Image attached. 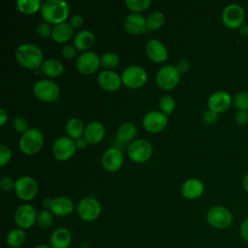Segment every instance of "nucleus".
Listing matches in <instances>:
<instances>
[{
  "mask_svg": "<svg viewBox=\"0 0 248 248\" xmlns=\"http://www.w3.org/2000/svg\"><path fill=\"white\" fill-rule=\"evenodd\" d=\"M242 186L244 188V190L248 193V174H246L242 180Z\"/></svg>",
  "mask_w": 248,
  "mask_h": 248,
  "instance_id": "nucleus-52",
  "label": "nucleus"
},
{
  "mask_svg": "<svg viewBox=\"0 0 248 248\" xmlns=\"http://www.w3.org/2000/svg\"><path fill=\"white\" fill-rule=\"evenodd\" d=\"M33 93L40 101L50 103L57 99L59 95V87L53 80L41 79L35 82Z\"/></svg>",
  "mask_w": 248,
  "mask_h": 248,
  "instance_id": "nucleus-7",
  "label": "nucleus"
},
{
  "mask_svg": "<svg viewBox=\"0 0 248 248\" xmlns=\"http://www.w3.org/2000/svg\"><path fill=\"white\" fill-rule=\"evenodd\" d=\"M84 125L78 118H70L66 124V132L68 136L73 140H78L84 133Z\"/></svg>",
  "mask_w": 248,
  "mask_h": 248,
  "instance_id": "nucleus-29",
  "label": "nucleus"
},
{
  "mask_svg": "<svg viewBox=\"0 0 248 248\" xmlns=\"http://www.w3.org/2000/svg\"><path fill=\"white\" fill-rule=\"evenodd\" d=\"M145 52L147 56L156 63L164 62L168 58V51L166 46L157 39H152L146 43Z\"/></svg>",
  "mask_w": 248,
  "mask_h": 248,
  "instance_id": "nucleus-19",
  "label": "nucleus"
},
{
  "mask_svg": "<svg viewBox=\"0 0 248 248\" xmlns=\"http://www.w3.org/2000/svg\"><path fill=\"white\" fill-rule=\"evenodd\" d=\"M168 124V116L162 111L151 110L142 118V125L147 132L159 133L166 128Z\"/></svg>",
  "mask_w": 248,
  "mask_h": 248,
  "instance_id": "nucleus-14",
  "label": "nucleus"
},
{
  "mask_svg": "<svg viewBox=\"0 0 248 248\" xmlns=\"http://www.w3.org/2000/svg\"><path fill=\"white\" fill-rule=\"evenodd\" d=\"M203 189V183L200 179L189 178L182 184L181 193L184 198L188 200H195L202 195Z\"/></svg>",
  "mask_w": 248,
  "mask_h": 248,
  "instance_id": "nucleus-24",
  "label": "nucleus"
},
{
  "mask_svg": "<svg viewBox=\"0 0 248 248\" xmlns=\"http://www.w3.org/2000/svg\"><path fill=\"white\" fill-rule=\"evenodd\" d=\"M125 4L130 10L138 13V12H142L146 10L150 6L151 1L150 0H126Z\"/></svg>",
  "mask_w": 248,
  "mask_h": 248,
  "instance_id": "nucleus-36",
  "label": "nucleus"
},
{
  "mask_svg": "<svg viewBox=\"0 0 248 248\" xmlns=\"http://www.w3.org/2000/svg\"><path fill=\"white\" fill-rule=\"evenodd\" d=\"M121 80L124 85L129 88H140L145 84L147 80V73L142 67L132 65L123 71Z\"/></svg>",
  "mask_w": 248,
  "mask_h": 248,
  "instance_id": "nucleus-5",
  "label": "nucleus"
},
{
  "mask_svg": "<svg viewBox=\"0 0 248 248\" xmlns=\"http://www.w3.org/2000/svg\"><path fill=\"white\" fill-rule=\"evenodd\" d=\"M50 203H51V199L46 198V199L43 200V206H44L46 209V208H49Z\"/></svg>",
  "mask_w": 248,
  "mask_h": 248,
  "instance_id": "nucleus-51",
  "label": "nucleus"
},
{
  "mask_svg": "<svg viewBox=\"0 0 248 248\" xmlns=\"http://www.w3.org/2000/svg\"><path fill=\"white\" fill-rule=\"evenodd\" d=\"M41 71L48 78H57L63 73L64 67L59 60L51 58L42 63Z\"/></svg>",
  "mask_w": 248,
  "mask_h": 248,
  "instance_id": "nucleus-27",
  "label": "nucleus"
},
{
  "mask_svg": "<svg viewBox=\"0 0 248 248\" xmlns=\"http://www.w3.org/2000/svg\"><path fill=\"white\" fill-rule=\"evenodd\" d=\"M180 78V73L173 65L163 66L156 75L157 85L164 90H170L174 88Z\"/></svg>",
  "mask_w": 248,
  "mask_h": 248,
  "instance_id": "nucleus-6",
  "label": "nucleus"
},
{
  "mask_svg": "<svg viewBox=\"0 0 248 248\" xmlns=\"http://www.w3.org/2000/svg\"><path fill=\"white\" fill-rule=\"evenodd\" d=\"M233 105L238 110H248V93L239 92L234 96Z\"/></svg>",
  "mask_w": 248,
  "mask_h": 248,
  "instance_id": "nucleus-37",
  "label": "nucleus"
},
{
  "mask_svg": "<svg viewBox=\"0 0 248 248\" xmlns=\"http://www.w3.org/2000/svg\"><path fill=\"white\" fill-rule=\"evenodd\" d=\"M152 154V146L146 140L140 139L132 141L128 147L129 158L136 163L147 161Z\"/></svg>",
  "mask_w": 248,
  "mask_h": 248,
  "instance_id": "nucleus-11",
  "label": "nucleus"
},
{
  "mask_svg": "<svg viewBox=\"0 0 248 248\" xmlns=\"http://www.w3.org/2000/svg\"><path fill=\"white\" fill-rule=\"evenodd\" d=\"M77 149L76 141L70 137H60L52 144V154L59 161L70 159Z\"/></svg>",
  "mask_w": 248,
  "mask_h": 248,
  "instance_id": "nucleus-12",
  "label": "nucleus"
},
{
  "mask_svg": "<svg viewBox=\"0 0 248 248\" xmlns=\"http://www.w3.org/2000/svg\"><path fill=\"white\" fill-rule=\"evenodd\" d=\"M70 12L69 4L63 0H47L42 4L41 15L47 23L64 22Z\"/></svg>",
  "mask_w": 248,
  "mask_h": 248,
  "instance_id": "nucleus-2",
  "label": "nucleus"
},
{
  "mask_svg": "<svg viewBox=\"0 0 248 248\" xmlns=\"http://www.w3.org/2000/svg\"><path fill=\"white\" fill-rule=\"evenodd\" d=\"M73 35V27L70 22H61L53 26L51 38L57 43H65L71 39Z\"/></svg>",
  "mask_w": 248,
  "mask_h": 248,
  "instance_id": "nucleus-25",
  "label": "nucleus"
},
{
  "mask_svg": "<svg viewBox=\"0 0 248 248\" xmlns=\"http://www.w3.org/2000/svg\"><path fill=\"white\" fill-rule=\"evenodd\" d=\"M232 98L226 91H216L210 95L207 101L208 108L216 113L224 112L231 107Z\"/></svg>",
  "mask_w": 248,
  "mask_h": 248,
  "instance_id": "nucleus-17",
  "label": "nucleus"
},
{
  "mask_svg": "<svg viewBox=\"0 0 248 248\" xmlns=\"http://www.w3.org/2000/svg\"><path fill=\"white\" fill-rule=\"evenodd\" d=\"M61 53H62V56L65 57V58H73L76 56L77 54V48L71 45H67L65 46H63L62 50H61Z\"/></svg>",
  "mask_w": 248,
  "mask_h": 248,
  "instance_id": "nucleus-42",
  "label": "nucleus"
},
{
  "mask_svg": "<svg viewBox=\"0 0 248 248\" xmlns=\"http://www.w3.org/2000/svg\"><path fill=\"white\" fill-rule=\"evenodd\" d=\"M235 121L239 125H245L248 123V111L238 110L235 114Z\"/></svg>",
  "mask_w": 248,
  "mask_h": 248,
  "instance_id": "nucleus-43",
  "label": "nucleus"
},
{
  "mask_svg": "<svg viewBox=\"0 0 248 248\" xmlns=\"http://www.w3.org/2000/svg\"><path fill=\"white\" fill-rule=\"evenodd\" d=\"M98 83L99 85L107 90V91H116L120 85H121V78L118 76V74H116L113 71H109V70H105L102 71L99 75H98Z\"/></svg>",
  "mask_w": 248,
  "mask_h": 248,
  "instance_id": "nucleus-20",
  "label": "nucleus"
},
{
  "mask_svg": "<svg viewBox=\"0 0 248 248\" xmlns=\"http://www.w3.org/2000/svg\"><path fill=\"white\" fill-rule=\"evenodd\" d=\"M123 164V154L115 147L107 149L102 156V165L109 172L117 171Z\"/></svg>",
  "mask_w": 248,
  "mask_h": 248,
  "instance_id": "nucleus-16",
  "label": "nucleus"
},
{
  "mask_svg": "<svg viewBox=\"0 0 248 248\" xmlns=\"http://www.w3.org/2000/svg\"><path fill=\"white\" fill-rule=\"evenodd\" d=\"M202 119L205 123L207 124H212L217 120V113L208 109L206 111H204L203 115H202Z\"/></svg>",
  "mask_w": 248,
  "mask_h": 248,
  "instance_id": "nucleus-44",
  "label": "nucleus"
},
{
  "mask_svg": "<svg viewBox=\"0 0 248 248\" xmlns=\"http://www.w3.org/2000/svg\"><path fill=\"white\" fill-rule=\"evenodd\" d=\"M43 143L44 137L41 131L36 128H31L20 137L19 148L26 155H34L40 151Z\"/></svg>",
  "mask_w": 248,
  "mask_h": 248,
  "instance_id": "nucleus-3",
  "label": "nucleus"
},
{
  "mask_svg": "<svg viewBox=\"0 0 248 248\" xmlns=\"http://www.w3.org/2000/svg\"><path fill=\"white\" fill-rule=\"evenodd\" d=\"M16 7L22 14L32 15L41 10L42 4L40 0H18Z\"/></svg>",
  "mask_w": 248,
  "mask_h": 248,
  "instance_id": "nucleus-31",
  "label": "nucleus"
},
{
  "mask_svg": "<svg viewBox=\"0 0 248 248\" xmlns=\"http://www.w3.org/2000/svg\"><path fill=\"white\" fill-rule=\"evenodd\" d=\"M11 157H12V153L10 148L4 144H1L0 145V166L4 167L5 165H7L11 160Z\"/></svg>",
  "mask_w": 248,
  "mask_h": 248,
  "instance_id": "nucleus-40",
  "label": "nucleus"
},
{
  "mask_svg": "<svg viewBox=\"0 0 248 248\" xmlns=\"http://www.w3.org/2000/svg\"><path fill=\"white\" fill-rule=\"evenodd\" d=\"M165 23V16L162 12H152L146 18V29L154 31L161 28Z\"/></svg>",
  "mask_w": 248,
  "mask_h": 248,
  "instance_id": "nucleus-32",
  "label": "nucleus"
},
{
  "mask_svg": "<svg viewBox=\"0 0 248 248\" xmlns=\"http://www.w3.org/2000/svg\"><path fill=\"white\" fill-rule=\"evenodd\" d=\"M119 64V57L115 52H106L101 56V65L109 70V69H114L118 66Z\"/></svg>",
  "mask_w": 248,
  "mask_h": 248,
  "instance_id": "nucleus-34",
  "label": "nucleus"
},
{
  "mask_svg": "<svg viewBox=\"0 0 248 248\" xmlns=\"http://www.w3.org/2000/svg\"><path fill=\"white\" fill-rule=\"evenodd\" d=\"M52 222H53V216L51 212L48 211L47 209H43L38 213L36 224L42 230H46L50 228L52 225Z\"/></svg>",
  "mask_w": 248,
  "mask_h": 248,
  "instance_id": "nucleus-33",
  "label": "nucleus"
},
{
  "mask_svg": "<svg viewBox=\"0 0 248 248\" xmlns=\"http://www.w3.org/2000/svg\"><path fill=\"white\" fill-rule=\"evenodd\" d=\"M36 31L39 36L43 38H48L49 36H51L52 28H50L49 24L46 21H42L37 25Z\"/></svg>",
  "mask_w": 248,
  "mask_h": 248,
  "instance_id": "nucleus-39",
  "label": "nucleus"
},
{
  "mask_svg": "<svg viewBox=\"0 0 248 248\" xmlns=\"http://www.w3.org/2000/svg\"><path fill=\"white\" fill-rule=\"evenodd\" d=\"M83 22V17L80 15H74L70 18V24L72 27H79Z\"/></svg>",
  "mask_w": 248,
  "mask_h": 248,
  "instance_id": "nucleus-47",
  "label": "nucleus"
},
{
  "mask_svg": "<svg viewBox=\"0 0 248 248\" xmlns=\"http://www.w3.org/2000/svg\"><path fill=\"white\" fill-rule=\"evenodd\" d=\"M206 221L214 229L225 230L232 225V214L227 207L215 205L207 211Z\"/></svg>",
  "mask_w": 248,
  "mask_h": 248,
  "instance_id": "nucleus-4",
  "label": "nucleus"
},
{
  "mask_svg": "<svg viewBox=\"0 0 248 248\" xmlns=\"http://www.w3.org/2000/svg\"><path fill=\"white\" fill-rule=\"evenodd\" d=\"M137 134L136 126L131 122L123 123L119 126L116 132V138L120 141H130Z\"/></svg>",
  "mask_w": 248,
  "mask_h": 248,
  "instance_id": "nucleus-30",
  "label": "nucleus"
},
{
  "mask_svg": "<svg viewBox=\"0 0 248 248\" xmlns=\"http://www.w3.org/2000/svg\"><path fill=\"white\" fill-rule=\"evenodd\" d=\"M39 187L34 178L31 176H20L16 180V195L22 201H31L38 194Z\"/></svg>",
  "mask_w": 248,
  "mask_h": 248,
  "instance_id": "nucleus-9",
  "label": "nucleus"
},
{
  "mask_svg": "<svg viewBox=\"0 0 248 248\" xmlns=\"http://www.w3.org/2000/svg\"><path fill=\"white\" fill-rule=\"evenodd\" d=\"M239 233L243 240L248 242V218H246L240 225Z\"/></svg>",
  "mask_w": 248,
  "mask_h": 248,
  "instance_id": "nucleus-45",
  "label": "nucleus"
},
{
  "mask_svg": "<svg viewBox=\"0 0 248 248\" xmlns=\"http://www.w3.org/2000/svg\"><path fill=\"white\" fill-rule=\"evenodd\" d=\"M100 65L101 57L95 51H85L77 60V69L84 75H90L96 72Z\"/></svg>",
  "mask_w": 248,
  "mask_h": 248,
  "instance_id": "nucleus-15",
  "label": "nucleus"
},
{
  "mask_svg": "<svg viewBox=\"0 0 248 248\" xmlns=\"http://www.w3.org/2000/svg\"><path fill=\"white\" fill-rule=\"evenodd\" d=\"M72 242V233L67 228L55 229L49 237L51 248H68Z\"/></svg>",
  "mask_w": 248,
  "mask_h": 248,
  "instance_id": "nucleus-22",
  "label": "nucleus"
},
{
  "mask_svg": "<svg viewBox=\"0 0 248 248\" xmlns=\"http://www.w3.org/2000/svg\"><path fill=\"white\" fill-rule=\"evenodd\" d=\"M13 127L18 133H25L28 130V121L21 116H17L13 120Z\"/></svg>",
  "mask_w": 248,
  "mask_h": 248,
  "instance_id": "nucleus-38",
  "label": "nucleus"
},
{
  "mask_svg": "<svg viewBox=\"0 0 248 248\" xmlns=\"http://www.w3.org/2000/svg\"><path fill=\"white\" fill-rule=\"evenodd\" d=\"M83 136L88 143L96 144L104 139L105 127L101 122L91 121L85 126Z\"/></svg>",
  "mask_w": 248,
  "mask_h": 248,
  "instance_id": "nucleus-23",
  "label": "nucleus"
},
{
  "mask_svg": "<svg viewBox=\"0 0 248 248\" xmlns=\"http://www.w3.org/2000/svg\"><path fill=\"white\" fill-rule=\"evenodd\" d=\"M159 107L161 108V111L165 113L166 115L170 114L175 108V102L172 97L170 95H165L163 96L160 101H159Z\"/></svg>",
  "mask_w": 248,
  "mask_h": 248,
  "instance_id": "nucleus-35",
  "label": "nucleus"
},
{
  "mask_svg": "<svg viewBox=\"0 0 248 248\" xmlns=\"http://www.w3.org/2000/svg\"><path fill=\"white\" fill-rule=\"evenodd\" d=\"M34 248H51V246H48L46 244H38Z\"/></svg>",
  "mask_w": 248,
  "mask_h": 248,
  "instance_id": "nucleus-53",
  "label": "nucleus"
},
{
  "mask_svg": "<svg viewBox=\"0 0 248 248\" xmlns=\"http://www.w3.org/2000/svg\"><path fill=\"white\" fill-rule=\"evenodd\" d=\"M49 209L54 215L64 217L70 215L73 212L74 203L72 200L67 197H56L51 199Z\"/></svg>",
  "mask_w": 248,
  "mask_h": 248,
  "instance_id": "nucleus-21",
  "label": "nucleus"
},
{
  "mask_svg": "<svg viewBox=\"0 0 248 248\" xmlns=\"http://www.w3.org/2000/svg\"><path fill=\"white\" fill-rule=\"evenodd\" d=\"M101 204L93 197H85L78 204V214L83 221L92 222L101 214Z\"/></svg>",
  "mask_w": 248,
  "mask_h": 248,
  "instance_id": "nucleus-8",
  "label": "nucleus"
},
{
  "mask_svg": "<svg viewBox=\"0 0 248 248\" xmlns=\"http://www.w3.org/2000/svg\"><path fill=\"white\" fill-rule=\"evenodd\" d=\"M0 118H1V126L5 124V122L8 119V113L4 110V108H0Z\"/></svg>",
  "mask_w": 248,
  "mask_h": 248,
  "instance_id": "nucleus-49",
  "label": "nucleus"
},
{
  "mask_svg": "<svg viewBox=\"0 0 248 248\" xmlns=\"http://www.w3.org/2000/svg\"><path fill=\"white\" fill-rule=\"evenodd\" d=\"M95 37L89 30L79 31L74 39V46L78 50H86L94 44Z\"/></svg>",
  "mask_w": 248,
  "mask_h": 248,
  "instance_id": "nucleus-26",
  "label": "nucleus"
},
{
  "mask_svg": "<svg viewBox=\"0 0 248 248\" xmlns=\"http://www.w3.org/2000/svg\"><path fill=\"white\" fill-rule=\"evenodd\" d=\"M37 212L34 206L25 203L18 206L15 212L14 219L16 226L22 230L30 229L37 222Z\"/></svg>",
  "mask_w": 248,
  "mask_h": 248,
  "instance_id": "nucleus-10",
  "label": "nucleus"
},
{
  "mask_svg": "<svg viewBox=\"0 0 248 248\" xmlns=\"http://www.w3.org/2000/svg\"><path fill=\"white\" fill-rule=\"evenodd\" d=\"M16 181L9 176H4L0 180V186L4 191H10L12 189H15Z\"/></svg>",
  "mask_w": 248,
  "mask_h": 248,
  "instance_id": "nucleus-41",
  "label": "nucleus"
},
{
  "mask_svg": "<svg viewBox=\"0 0 248 248\" xmlns=\"http://www.w3.org/2000/svg\"><path fill=\"white\" fill-rule=\"evenodd\" d=\"M175 67H176V69L178 70V72L180 74L181 73H186V72H188L190 70V64H189V62L186 59L180 60Z\"/></svg>",
  "mask_w": 248,
  "mask_h": 248,
  "instance_id": "nucleus-46",
  "label": "nucleus"
},
{
  "mask_svg": "<svg viewBox=\"0 0 248 248\" xmlns=\"http://www.w3.org/2000/svg\"><path fill=\"white\" fill-rule=\"evenodd\" d=\"M6 241L12 248H20L26 241V233L22 229H13L8 232Z\"/></svg>",
  "mask_w": 248,
  "mask_h": 248,
  "instance_id": "nucleus-28",
  "label": "nucleus"
},
{
  "mask_svg": "<svg viewBox=\"0 0 248 248\" xmlns=\"http://www.w3.org/2000/svg\"><path fill=\"white\" fill-rule=\"evenodd\" d=\"M15 57L16 62L26 69L37 70L43 63L42 50L38 46L31 43L22 44L17 46Z\"/></svg>",
  "mask_w": 248,
  "mask_h": 248,
  "instance_id": "nucleus-1",
  "label": "nucleus"
},
{
  "mask_svg": "<svg viewBox=\"0 0 248 248\" xmlns=\"http://www.w3.org/2000/svg\"><path fill=\"white\" fill-rule=\"evenodd\" d=\"M88 142L86 141V140L83 138H79V139H78L77 140H76V145H77V148H78V149H83V148H85L86 147V144H87Z\"/></svg>",
  "mask_w": 248,
  "mask_h": 248,
  "instance_id": "nucleus-48",
  "label": "nucleus"
},
{
  "mask_svg": "<svg viewBox=\"0 0 248 248\" xmlns=\"http://www.w3.org/2000/svg\"><path fill=\"white\" fill-rule=\"evenodd\" d=\"M123 26L130 34H141L146 30V18L140 14L133 13L126 16L123 21Z\"/></svg>",
  "mask_w": 248,
  "mask_h": 248,
  "instance_id": "nucleus-18",
  "label": "nucleus"
},
{
  "mask_svg": "<svg viewBox=\"0 0 248 248\" xmlns=\"http://www.w3.org/2000/svg\"><path fill=\"white\" fill-rule=\"evenodd\" d=\"M244 16V10L241 6L237 4H231L224 9L222 13V20L227 27L236 29L243 24Z\"/></svg>",
  "mask_w": 248,
  "mask_h": 248,
  "instance_id": "nucleus-13",
  "label": "nucleus"
},
{
  "mask_svg": "<svg viewBox=\"0 0 248 248\" xmlns=\"http://www.w3.org/2000/svg\"><path fill=\"white\" fill-rule=\"evenodd\" d=\"M239 32L242 36H247L248 35V24L243 23L240 27H239Z\"/></svg>",
  "mask_w": 248,
  "mask_h": 248,
  "instance_id": "nucleus-50",
  "label": "nucleus"
}]
</instances>
